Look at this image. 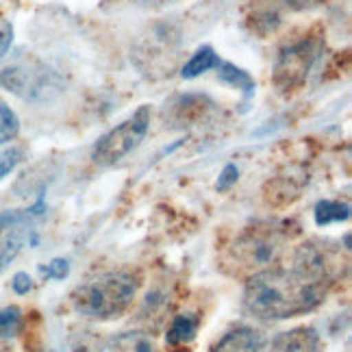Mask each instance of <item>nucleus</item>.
Instances as JSON below:
<instances>
[{
	"label": "nucleus",
	"mask_w": 352,
	"mask_h": 352,
	"mask_svg": "<svg viewBox=\"0 0 352 352\" xmlns=\"http://www.w3.org/2000/svg\"><path fill=\"white\" fill-rule=\"evenodd\" d=\"M102 352H159V348L148 333L126 331L109 340V344L102 348Z\"/></svg>",
	"instance_id": "10"
},
{
	"label": "nucleus",
	"mask_w": 352,
	"mask_h": 352,
	"mask_svg": "<svg viewBox=\"0 0 352 352\" xmlns=\"http://www.w3.org/2000/svg\"><path fill=\"white\" fill-rule=\"evenodd\" d=\"M24 241H26V237L20 231H13L5 239H0V274H3L9 267V263L20 254Z\"/></svg>",
	"instance_id": "16"
},
{
	"label": "nucleus",
	"mask_w": 352,
	"mask_h": 352,
	"mask_svg": "<svg viewBox=\"0 0 352 352\" xmlns=\"http://www.w3.org/2000/svg\"><path fill=\"white\" fill-rule=\"evenodd\" d=\"M322 46H324V35L311 33L309 37H302L300 42L287 46L280 52L272 74V80L280 94L289 96V94L298 91L305 85L311 67H314V63L320 57Z\"/></svg>",
	"instance_id": "4"
},
{
	"label": "nucleus",
	"mask_w": 352,
	"mask_h": 352,
	"mask_svg": "<svg viewBox=\"0 0 352 352\" xmlns=\"http://www.w3.org/2000/svg\"><path fill=\"white\" fill-rule=\"evenodd\" d=\"M148 129H151V107H140L129 120H124L98 140L91 153L94 164L102 168L116 166L118 161H122L144 142Z\"/></svg>",
	"instance_id": "5"
},
{
	"label": "nucleus",
	"mask_w": 352,
	"mask_h": 352,
	"mask_svg": "<svg viewBox=\"0 0 352 352\" xmlns=\"http://www.w3.org/2000/svg\"><path fill=\"white\" fill-rule=\"evenodd\" d=\"M42 272H44L48 278L63 280L67 274H70V263H67V259H52L48 265L42 267Z\"/></svg>",
	"instance_id": "21"
},
{
	"label": "nucleus",
	"mask_w": 352,
	"mask_h": 352,
	"mask_svg": "<svg viewBox=\"0 0 352 352\" xmlns=\"http://www.w3.org/2000/svg\"><path fill=\"white\" fill-rule=\"evenodd\" d=\"M0 233H3V224H0Z\"/></svg>",
	"instance_id": "27"
},
{
	"label": "nucleus",
	"mask_w": 352,
	"mask_h": 352,
	"mask_svg": "<svg viewBox=\"0 0 352 352\" xmlns=\"http://www.w3.org/2000/svg\"><path fill=\"white\" fill-rule=\"evenodd\" d=\"M11 287H13V292H16L18 296H24V294H29L33 289V278L26 272H18L16 276H13V280H11Z\"/></svg>",
	"instance_id": "23"
},
{
	"label": "nucleus",
	"mask_w": 352,
	"mask_h": 352,
	"mask_svg": "<svg viewBox=\"0 0 352 352\" xmlns=\"http://www.w3.org/2000/svg\"><path fill=\"white\" fill-rule=\"evenodd\" d=\"M20 133V120L7 102L0 100V146L16 140Z\"/></svg>",
	"instance_id": "17"
},
{
	"label": "nucleus",
	"mask_w": 352,
	"mask_h": 352,
	"mask_svg": "<svg viewBox=\"0 0 352 352\" xmlns=\"http://www.w3.org/2000/svg\"><path fill=\"white\" fill-rule=\"evenodd\" d=\"M218 78L222 80L224 85L237 87L243 94H248V96H250V94H254V89H256L252 76L246 70H241V67L233 65V63H218Z\"/></svg>",
	"instance_id": "14"
},
{
	"label": "nucleus",
	"mask_w": 352,
	"mask_h": 352,
	"mask_svg": "<svg viewBox=\"0 0 352 352\" xmlns=\"http://www.w3.org/2000/svg\"><path fill=\"white\" fill-rule=\"evenodd\" d=\"M283 3L294 11H311V9L322 7L327 0H283Z\"/></svg>",
	"instance_id": "25"
},
{
	"label": "nucleus",
	"mask_w": 352,
	"mask_h": 352,
	"mask_svg": "<svg viewBox=\"0 0 352 352\" xmlns=\"http://www.w3.org/2000/svg\"><path fill=\"white\" fill-rule=\"evenodd\" d=\"M237 179H239V170H237V166L228 164V166L222 170L218 183H215V189H218V192H226V189H231V187L237 183Z\"/></svg>",
	"instance_id": "22"
},
{
	"label": "nucleus",
	"mask_w": 352,
	"mask_h": 352,
	"mask_svg": "<svg viewBox=\"0 0 352 352\" xmlns=\"http://www.w3.org/2000/svg\"><path fill=\"white\" fill-rule=\"evenodd\" d=\"M296 233L298 226L287 220L261 222L243 228L224 250V272L239 278H250L263 270L280 265L287 241H292Z\"/></svg>",
	"instance_id": "2"
},
{
	"label": "nucleus",
	"mask_w": 352,
	"mask_h": 352,
	"mask_svg": "<svg viewBox=\"0 0 352 352\" xmlns=\"http://www.w3.org/2000/svg\"><path fill=\"white\" fill-rule=\"evenodd\" d=\"M22 327V311L20 307H5L0 309V337H13L20 333Z\"/></svg>",
	"instance_id": "18"
},
{
	"label": "nucleus",
	"mask_w": 352,
	"mask_h": 352,
	"mask_svg": "<svg viewBox=\"0 0 352 352\" xmlns=\"http://www.w3.org/2000/svg\"><path fill=\"white\" fill-rule=\"evenodd\" d=\"M314 218L318 226H329L333 222H346L350 218V207L337 200H320L314 209Z\"/></svg>",
	"instance_id": "13"
},
{
	"label": "nucleus",
	"mask_w": 352,
	"mask_h": 352,
	"mask_svg": "<svg viewBox=\"0 0 352 352\" xmlns=\"http://www.w3.org/2000/svg\"><path fill=\"white\" fill-rule=\"evenodd\" d=\"M263 344V335L256 329L237 327L220 337V342L211 348V352H261Z\"/></svg>",
	"instance_id": "9"
},
{
	"label": "nucleus",
	"mask_w": 352,
	"mask_h": 352,
	"mask_svg": "<svg viewBox=\"0 0 352 352\" xmlns=\"http://www.w3.org/2000/svg\"><path fill=\"white\" fill-rule=\"evenodd\" d=\"M140 283V274L133 270L100 272L74 289V311L89 320H116L133 305Z\"/></svg>",
	"instance_id": "3"
},
{
	"label": "nucleus",
	"mask_w": 352,
	"mask_h": 352,
	"mask_svg": "<svg viewBox=\"0 0 352 352\" xmlns=\"http://www.w3.org/2000/svg\"><path fill=\"white\" fill-rule=\"evenodd\" d=\"M278 22H280V18H278L276 11L263 9L259 13H254V18H252V31H256L259 35H267V33H272L276 29Z\"/></svg>",
	"instance_id": "19"
},
{
	"label": "nucleus",
	"mask_w": 352,
	"mask_h": 352,
	"mask_svg": "<svg viewBox=\"0 0 352 352\" xmlns=\"http://www.w3.org/2000/svg\"><path fill=\"white\" fill-rule=\"evenodd\" d=\"M318 346H320V337L316 329L300 327V329L278 333L272 340L270 352H318Z\"/></svg>",
	"instance_id": "8"
},
{
	"label": "nucleus",
	"mask_w": 352,
	"mask_h": 352,
	"mask_svg": "<svg viewBox=\"0 0 352 352\" xmlns=\"http://www.w3.org/2000/svg\"><path fill=\"white\" fill-rule=\"evenodd\" d=\"M207 109V98L202 96H183L179 102L174 104V111H176V122H192L196 118H200Z\"/></svg>",
	"instance_id": "15"
},
{
	"label": "nucleus",
	"mask_w": 352,
	"mask_h": 352,
	"mask_svg": "<svg viewBox=\"0 0 352 352\" xmlns=\"http://www.w3.org/2000/svg\"><path fill=\"white\" fill-rule=\"evenodd\" d=\"M172 352H192L189 348H185V346H174V350Z\"/></svg>",
	"instance_id": "26"
},
{
	"label": "nucleus",
	"mask_w": 352,
	"mask_h": 352,
	"mask_svg": "<svg viewBox=\"0 0 352 352\" xmlns=\"http://www.w3.org/2000/svg\"><path fill=\"white\" fill-rule=\"evenodd\" d=\"M13 42V26L9 22L0 24V59L7 55V50L11 48Z\"/></svg>",
	"instance_id": "24"
},
{
	"label": "nucleus",
	"mask_w": 352,
	"mask_h": 352,
	"mask_svg": "<svg viewBox=\"0 0 352 352\" xmlns=\"http://www.w3.org/2000/svg\"><path fill=\"white\" fill-rule=\"evenodd\" d=\"M179 57V35L168 24L153 26L133 52L138 67L148 76H166L174 70Z\"/></svg>",
	"instance_id": "6"
},
{
	"label": "nucleus",
	"mask_w": 352,
	"mask_h": 352,
	"mask_svg": "<svg viewBox=\"0 0 352 352\" xmlns=\"http://www.w3.org/2000/svg\"><path fill=\"white\" fill-rule=\"evenodd\" d=\"M220 59L218 55H215V50L211 46H202L198 48L192 57H189V61L183 65V70H181V76L183 78H196L200 74H205L209 72L211 67H218Z\"/></svg>",
	"instance_id": "12"
},
{
	"label": "nucleus",
	"mask_w": 352,
	"mask_h": 352,
	"mask_svg": "<svg viewBox=\"0 0 352 352\" xmlns=\"http://www.w3.org/2000/svg\"><path fill=\"white\" fill-rule=\"evenodd\" d=\"M329 287L331 280L298 263H292V267L276 265L246 278L243 307L252 318L267 322L298 318L318 309Z\"/></svg>",
	"instance_id": "1"
},
{
	"label": "nucleus",
	"mask_w": 352,
	"mask_h": 352,
	"mask_svg": "<svg viewBox=\"0 0 352 352\" xmlns=\"http://www.w3.org/2000/svg\"><path fill=\"white\" fill-rule=\"evenodd\" d=\"M20 159H22V153L18 148H5V151H0V179H5L9 172L16 170Z\"/></svg>",
	"instance_id": "20"
},
{
	"label": "nucleus",
	"mask_w": 352,
	"mask_h": 352,
	"mask_svg": "<svg viewBox=\"0 0 352 352\" xmlns=\"http://www.w3.org/2000/svg\"><path fill=\"white\" fill-rule=\"evenodd\" d=\"M200 327V318L194 314H181L176 316L166 333V342L170 346H181L189 340H194V335Z\"/></svg>",
	"instance_id": "11"
},
{
	"label": "nucleus",
	"mask_w": 352,
	"mask_h": 352,
	"mask_svg": "<svg viewBox=\"0 0 352 352\" xmlns=\"http://www.w3.org/2000/svg\"><path fill=\"white\" fill-rule=\"evenodd\" d=\"M0 85L24 100H44L50 89H57L55 74L44 67L11 65L0 72Z\"/></svg>",
	"instance_id": "7"
}]
</instances>
